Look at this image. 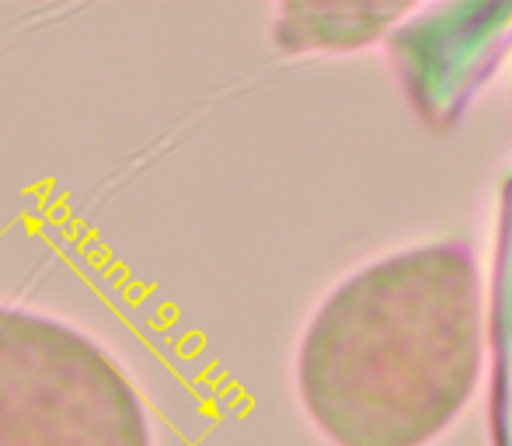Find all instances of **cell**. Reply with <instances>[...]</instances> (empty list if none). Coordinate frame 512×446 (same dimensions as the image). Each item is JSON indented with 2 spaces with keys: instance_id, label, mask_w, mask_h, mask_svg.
<instances>
[{
  "instance_id": "cell-1",
  "label": "cell",
  "mask_w": 512,
  "mask_h": 446,
  "mask_svg": "<svg viewBox=\"0 0 512 446\" xmlns=\"http://www.w3.org/2000/svg\"><path fill=\"white\" fill-rule=\"evenodd\" d=\"M488 293L464 241H422L338 279L307 318L293 384L331 446H432L481 387Z\"/></svg>"
},
{
  "instance_id": "cell-2",
  "label": "cell",
  "mask_w": 512,
  "mask_h": 446,
  "mask_svg": "<svg viewBox=\"0 0 512 446\" xmlns=\"http://www.w3.org/2000/svg\"><path fill=\"white\" fill-rule=\"evenodd\" d=\"M0 446H157L133 373L91 332L0 304Z\"/></svg>"
}]
</instances>
